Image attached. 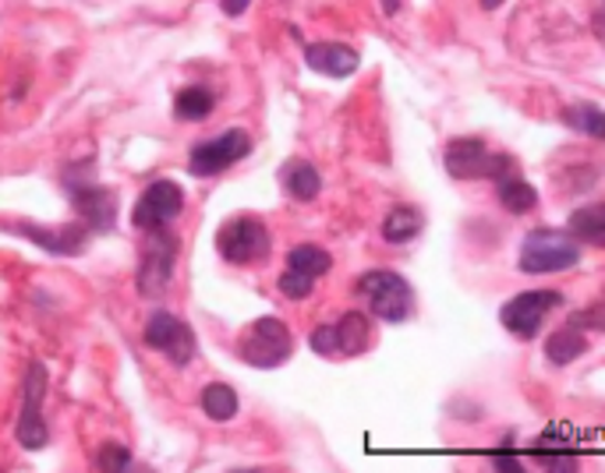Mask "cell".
Wrapping results in <instances>:
<instances>
[{
  "instance_id": "obj_17",
  "label": "cell",
  "mask_w": 605,
  "mask_h": 473,
  "mask_svg": "<svg viewBox=\"0 0 605 473\" xmlns=\"http://www.w3.org/2000/svg\"><path fill=\"white\" fill-rule=\"evenodd\" d=\"M584 354H588V333L577 329L574 322H566L563 329H556L545 343V357L549 364H556V368H566V364H574Z\"/></svg>"
},
{
  "instance_id": "obj_23",
  "label": "cell",
  "mask_w": 605,
  "mask_h": 473,
  "mask_svg": "<svg viewBox=\"0 0 605 473\" xmlns=\"http://www.w3.org/2000/svg\"><path fill=\"white\" fill-rule=\"evenodd\" d=\"M566 230H571L577 241L602 248L605 244V206H581L577 212H571Z\"/></svg>"
},
{
  "instance_id": "obj_32",
  "label": "cell",
  "mask_w": 605,
  "mask_h": 473,
  "mask_svg": "<svg viewBox=\"0 0 605 473\" xmlns=\"http://www.w3.org/2000/svg\"><path fill=\"white\" fill-rule=\"evenodd\" d=\"M503 4H507V0H482L486 11H496V8H503Z\"/></svg>"
},
{
  "instance_id": "obj_12",
  "label": "cell",
  "mask_w": 605,
  "mask_h": 473,
  "mask_svg": "<svg viewBox=\"0 0 605 473\" xmlns=\"http://www.w3.org/2000/svg\"><path fill=\"white\" fill-rule=\"evenodd\" d=\"M181 212H185L181 185H174V180H153V185L138 195V202L132 209V223L138 230H159V227H170Z\"/></svg>"
},
{
  "instance_id": "obj_31",
  "label": "cell",
  "mask_w": 605,
  "mask_h": 473,
  "mask_svg": "<svg viewBox=\"0 0 605 473\" xmlns=\"http://www.w3.org/2000/svg\"><path fill=\"white\" fill-rule=\"evenodd\" d=\"M383 11L386 14H397L400 11V0H383Z\"/></svg>"
},
{
  "instance_id": "obj_16",
  "label": "cell",
  "mask_w": 605,
  "mask_h": 473,
  "mask_svg": "<svg viewBox=\"0 0 605 473\" xmlns=\"http://www.w3.org/2000/svg\"><path fill=\"white\" fill-rule=\"evenodd\" d=\"M277 177H280V188L288 191L294 202H312L319 188H323V174H319L309 159H288Z\"/></svg>"
},
{
  "instance_id": "obj_21",
  "label": "cell",
  "mask_w": 605,
  "mask_h": 473,
  "mask_svg": "<svg viewBox=\"0 0 605 473\" xmlns=\"http://www.w3.org/2000/svg\"><path fill=\"white\" fill-rule=\"evenodd\" d=\"M288 269L298 272V276H305V280H319L333 269V254L319 244H298L288 251Z\"/></svg>"
},
{
  "instance_id": "obj_27",
  "label": "cell",
  "mask_w": 605,
  "mask_h": 473,
  "mask_svg": "<svg viewBox=\"0 0 605 473\" xmlns=\"http://www.w3.org/2000/svg\"><path fill=\"white\" fill-rule=\"evenodd\" d=\"M96 466L100 470H128L132 466V452L124 449V445H117V442H106L96 452Z\"/></svg>"
},
{
  "instance_id": "obj_20",
  "label": "cell",
  "mask_w": 605,
  "mask_h": 473,
  "mask_svg": "<svg viewBox=\"0 0 605 473\" xmlns=\"http://www.w3.org/2000/svg\"><path fill=\"white\" fill-rule=\"evenodd\" d=\"M421 227H425V216L415 206H394L383 220V241L394 244V248L411 244L415 236L421 233Z\"/></svg>"
},
{
  "instance_id": "obj_13",
  "label": "cell",
  "mask_w": 605,
  "mask_h": 473,
  "mask_svg": "<svg viewBox=\"0 0 605 473\" xmlns=\"http://www.w3.org/2000/svg\"><path fill=\"white\" fill-rule=\"evenodd\" d=\"M528 452L549 470H577V434L574 428H545Z\"/></svg>"
},
{
  "instance_id": "obj_2",
  "label": "cell",
  "mask_w": 605,
  "mask_h": 473,
  "mask_svg": "<svg viewBox=\"0 0 605 473\" xmlns=\"http://www.w3.org/2000/svg\"><path fill=\"white\" fill-rule=\"evenodd\" d=\"M358 294L365 297L372 318L386 325H400L415 315V290L394 269H372L358 280Z\"/></svg>"
},
{
  "instance_id": "obj_3",
  "label": "cell",
  "mask_w": 605,
  "mask_h": 473,
  "mask_svg": "<svg viewBox=\"0 0 605 473\" xmlns=\"http://www.w3.org/2000/svg\"><path fill=\"white\" fill-rule=\"evenodd\" d=\"M294 354V336L291 329L283 325L280 318L265 315V318H255L248 329L238 336V357L244 364H252L259 371H273L280 364H288Z\"/></svg>"
},
{
  "instance_id": "obj_5",
  "label": "cell",
  "mask_w": 605,
  "mask_h": 473,
  "mask_svg": "<svg viewBox=\"0 0 605 473\" xmlns=\"http://www.w3.org/2000/svg\"><path fill=\"white\" fill-rule=\"evenodd\" d=\"M217 251L230 265H259L270 259L273 233L255 216H234L217 230Z\"/></svg>"
},
{
  "instance_id": "obj_4",
  "label": "cell",
  "mask_w": 605,
  "mask_h": 473,
  "mask_svg": "<svg viewBox=\"0 0 605 473\" xmlns=\"http://www.w3.org/2000/svg\"><path fill=\"white\" fill-rule=\"evenodd\" d=\"M442 162H447V174L457 180H500L518 170V159L492 153L482 138H453Z\"/></svg>"
},
{
  "instance_id": "obj_14",
  "label": "cell",
  "mask_w": 605,
  "mask_h": 473,
  "mask_svg": "<svg viewBox=\"0 0 605 473\" xmlns=\"http://www.w3.org/2000/svg\"><path fill=\"white\" fill-rule=\"evenodd\" d=\"M305 61L312 71L319 75H330V78H351L358 71V53L344 43H309L305 46Z\"/></svg>"
},
{
  "instance_id": "obj_18",
  "label": "cell",
  "mask_w": 605,
  "mask_h": 473,
  "mask_svg": "<svg viewBox=\"0 0 605 473\" xmlns=\"http://www.w3.org/2000/svg\"><path fill=\"white\" fill-rule=\"evenodd\" d=\"M333 336H336V354L358 357L368 350V343H372V322L362 312H347V315H341V322L333 325Z\"/></svg>"
},
{
  "instance_id": "obj_28",
  "label": "cell",
  "mask_w": 605,
  "mask_h": 473,
  "mask_svg": "<svg viewBox=\"0 0 605 473\" xmlns=\"http://www.w3.org/2000/svg\"><path fill=\"white\" fill-rule=\"evenodd\" d=\"M309 347L319 357H336V336H333V325H315L312 336H309Z\"/></svg>"
},
{
  "instance_id": "obj_22",
  "label": "cell",
  "mask_w": 605,
  "mask_h": 473,
  "mask_svg": "<svg viewBox=\"0 0 605 473\" xmlns=\"http://www.w3.org/2000/svg\"><path fill=\"white\" fill-rule=\"evenodd\" d=\"M217 106V96L209 93L206 85H188V88H177L174 96V117L177 120H206Z\"/></svg>"
},
{
  "instance_id": "obj_29",
  "label": "cell",
  "mask_w": 605,
  "mask_h": 473,
  "mask_svg": "<svg viewBox=\"0 0 605 473\" xmlns=\"http://www.w3.org/2000/svg\"><path fill=\"white\" fill-rule=\"evenodd\" d=\"M492 460H496V466L507 470V473H521V463H518V456H513V434H507V439H503V449L496 452Z\"/></svg>"
},
{
  "instance_id": "obj_8",
  "label": "cell",
  "mask_w": 605,
  "mask_h": 473,
  "mask_svg": "<svg viewBox=\"0 0 605 473\" xmlns=\"http://www.w3.org/2000/svg\"><path fill=\"white\" fill-rule=\"evenodd\" d=\"M252 153V135L241 132V127H230V132L191 145V156H188V170L191 177H217L223 170H230L234 162L248 159Z\"/></svg>"
},
{
  "instance_id": "obj_10",
  "label": "cell",
  "mask_w": 605,
  "mask_h": 473,
  "mask_svg": "<svg viewBox=\"0 0 605 473\" xmlns=\"http://www.w3.org/2000/svg\"><path fill=\"white\" fill-rule=\"evenodd\" d=\"M149 244L142 251V262H138V294L142 297H156L164 294L170 276H174V262H177V251H181V241L167 230H149Z\"/></svg>"
},
{
  "instance_id": "obj_6",
  "label": "cell",
  "mask_w": 605,
  "mask_h": 473,
  "mask_svg": "<svg viewBox=\"0 0 605 473\" xmlns=\"http://www.w3.org/2000/svg\"><path fill=\"white\" fill-rule=\"evenodd\" d=\"M64 188L71 195V202H75V212L82 216L85 230H93V233L114 230V223H117V195L111 188H103L88 177H79L75 167L64 170Z\"/></svg>"
},
{
  "instance_id": "obj_9",
  "label": "cell",
  "mask_w": 605,
  "mask_h": 473,
  "mask_svg": "<svg viewBox=\"0 0 605 473\" xmlns=\"http://www.w3.org/2000/svg\"><path fill=\"white\" fill-rule=\"evenodd\" d=\"M142 339H146V347L156 350V354H164L174 368H188L191 357H195V333H191V325L185 318H177L170 312H153L149 322H146V329H142Z\"/></svg>"
},
{
  "instance_id": "obj_1",
  "label": "cell",
  "mask_w": 605,
  "mask_h": 473,
  "mask_svg": "<svg viewBox=\"0 0 605 473\" xmlns=\"http://www.w3.org/2000/svg\"><path fill=\"white\" fill-rule=\"evenodd\" d=\"M581 262V241L571 230L539 227L521 241L518 269L528 276H549V272H566Z\"/></svg>"
},
{
  "instance_id": "obj_7",
  "label": "cell",
  "mask_w": 605,
  "mask_h": 473,
  "mask_svg": "<svg viewBox=\"0 0 605 473\" xmlns=\"http://www.w3.org/2000/svg\"><path fill=\"white\" fill-rule=\"evenodd\" d=\"M563 304V294L560 290H528V294H518L510 297L503 307H500V322L510 336L518 339H535L542 333V325L549 318V312H556Z\"/></svg>"
},
{
  "instance_id": "obj_25",
  "label": "cell",
  "mask_w": 605,
  "mask_h": 473,
  "mask_svg": "<svg viewBox=\"0 0 605 473\" xmlns=\"http://www.w3.org/2000/svg\"><path fill=\"white\" fill-rule=\"evenodd\" d=\"M563 120L571 124V127H577V132L592 135V138H605V114H602V106H595V103L566 106V111H563Z\"/></svg>"
},
{
  "instance_id": "obj_30",
  "label": "cell",
  "mask_w": 605,
  "mask_h": 473,
  "mask_svg": "<svg viewBox=\"0 0 605 473\" xmlns=\"http://www.w3.org/2000/svg\"><path fill=\"white\" fill-rule=\"evenodd\" d=\"M248 4H252V0H220V8H223V14H227V18L244 14V11H248Z\"/></svg>"
},
{
  "instance_id": "obj_26",
  "label": "cell",
  "mask_w": 605,
  "mask_h": 473,
  "mask_svg": "<svg viewBox=\"0 0 605 473\" xmlns=\"http://www.w3.org/2000/svg\"><path fill=\"white\" fill-rule=\"evenodd\" d=\"M277 286H280V294L288 297V301H309L312 290H315V280H305V276H298V272L283 269V276L277 280Z\"/></svg>"
},
{
  "instance_id": "obj_19",
  "label": "cell",
  "mask_w": 605,
  "mask_h": 473,
  "mask_svg": "<svg viewBox=\"0 0 605 473\" xmlns=\"http://www.w3.org/2000/svg\"><path fill=\"white\" fill-rule=\"evenodd\" d=\"M496 198L510 216H528L531 209H539V191L521 177V170L496 180Z\"/></svg>"
},
{
  "instance_id": "obj_15",
  "label": "cell",
  "mask_w": 605,
  "mask_h": 473,
  "mask_svg": "<svg viewBox=\"0 0 605 473\" xmlns=\"http://www.w3.org/2000/svg\"><path fill=\"white\" fill-rule=\"evenodd\" d=\"M18 233L29 236L32 244L46 248L50 254H82L85 241H88V230L85 227H18Z\"/></svg>"
},
{
  "instance_id": "obj_11",
  "label": "cell",
  "mask_w": 605,
  "mask_h": 473,
  "mask_svg": "<svg viewBox=\"0 0 605 473\" xmlns=\"http://www.w3.org/2000/svg\"><path fill=\"white\" fill-rule=\"evenodd\" d=\"M43 399H46V368L40 360H32L29 364V371H25V396H22V417H18V445L35 452V449H43L50 442V434H46V421H43Z\"/></svg>"
},
{
  "instance_id": "obj_24",
  "label": "cell",
  "mask_w": 605,
  "mask_h": 473,
  "mask_svg": "<svg viewBox=\"0 0 605 473\" xmlns=\"http://www.w3.org/2000/svg\"><path fill=\"white\" fill-rule=\"evenodd\" d=\"M202 410L209 421H230V417H238V392L223 386V381H212V386L202 389Z\"/></svg>"
}]
</instances>
